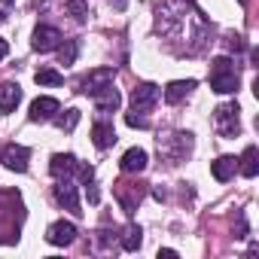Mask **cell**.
Masks as SVG:
<instances>
[{
  "mask_svg": "<svg viewBox=\"0 0 259 259\" xmlns=\"http://www.w3.org/2000/svg\"><path fill=\"white\" fill-rule=\"evenodd\" d=\"M119 244H122V250H128V253H132V250H138L141 244H144V232H141V226H125L122 229V238H119Z\"/></svg>",
  "mask_w": 259,
  "mask_h": 259,
  "instance_id": "19",
  "label": "cell"
},
{
  "mask_svg": "<svg viewBox=\"0 0 259 259\" xmlns=\"http://www.w3.org/2000/svg\"><path fill=\"white\" fill-rule=\"evenodd\" d=\"M34 79H37L40 85H61V82H64V76H61L58 70H52V67L37 70V73H34Z\"/></svg>",
  "mask_w": 259,
  "mask_h": 259,
  "instance_id": "23",
  "label": "cell"
},
{
  "mask_svg": "<svg viewBox=\"0 0 259 259\" xmlns=\"http://www.w3.org/2000/svg\"><path fill=\"white\" fill-rule=\"evenodd\" d=\"M61 110V104L55 101V98H49V95H43V98H37V101H31V122H49L55 113Z\"/></svg>",
  "mask_w": 259,
  "mask_h": 259,
  "instance_id": "11",
  "label": "cell"
},
{
  "mask_svg": "<svg viewBox=\"0 0 259 259\" xmlns=\"http://www.w3.org/2000/svg\"><path fill=\"white\" fill-rule=\"evenodd\" d=\"M144 195H147V183H128V180H122V183L116 186V201L122 204V210H125L128 217L138 210V204H141Z\"/></svg>",
  "mask_w": 259,
  "mask_h": 259,
  "instance_id": "4",
  "label": "cell"
},
{
  "mask_svg": "<svg viewBox=\"0 0 259 259\" xmlns=\"http://www.w3.org/2000/svg\"><path fill=\"white\" fill-rule=\"evenodd\" d=\"M238 171V159L235 156H220L217 162H210V174L220 180V183H229Z\"/></svg>",
  "mask_w": 259,
  "mask_h": 259,
  "instance_id": "17",
  "label": "cell"
},
{
  "mask_svg": "<svg viewBox=\"0 0 259 259\" xmlns=\"http://www.w3.org/2000/svg\"><path fill=\"white\" fill-rule=\"evenodd\" d=\"M192 89H195V79H174V82H168V89H165V101H168V104H180Z\"/></svg>",
  "mask_w": 259,
  "mask_h": 259,
  "instance_id": "18",
  "label": "cell"
},
{
  "mask_svg": "<svg viewBox=\"0 0 259 259\" xmlns=\"http://www.w3.org/2000/svg\"><path fill=\"white\" fill-rule=\"evenodd\" d=\"M147 162H150L147 150H141V147H132V150H125V156H122L119 168H122L125 174H141V171L147 168Z\"/></svg>",
  "mask_w": 259,
  "mask_h": 259,
  "instance_id": "13",
  "label": "cell"
},
{
  "mask_svg": "<svg viewBox=\"0 0 259 259\" xmlns=\"http://www.w3.org/2000/svg\"><path fill=\"white\" fill-rule=\"evenodd\" d=\"M61 40H64V37H61V31H58V28L40 25V28L34 31L31 46H34V52H52V49H58V43H61Z\"/></svg>",
  "mask_w": 259,
  "mask_h": 259,
  "instance_id": "9",
  "label": "cell"
},
{
  "mask_svg": "<svg viewBox=\"0 0 259 259\" xmlns=\"http://www.w3.org/2000/svg\"><path fill=\"white\" fill-rule=\"evenodd\" d=\"M125 122L132 125V128H150V119H144V116H135V113H125Z\"/></svg>",
  "mask_w": 259,
  "mask_h": 259,
  "instance_id": "25",
  "label": "cell"
},
{
  "mask_svg": "<svg viewBox=\"0 0 259 259\" xmlns=\"http://www.w3.org/2000/svg\"><path fill=\"white\" fill-rule=\"evenodd\" d=\"M79 119H82V113H79V110H73V107H70V110H64V113L58 110V113L52 116V122L61 128V132H73V128L79 125Z\"/></svg>",
  "mask_w": 259,
  "mask_h": 259,
  "instance_id": "21",
  "label": "cell"
},
{
  "mask_svg": "<svg viewBox=\"0 0 259 259\" xmlns=\"http://www.w3.org/2000/svg\"><path fill=\"white\" fill-rule=\"evenodd\" d=\"M28 159H31V150H25V147H19V144H10V147L4 150V165H7L10 171H16V174H25V171H28Z\"/></svg>",
  "mask_w": 259,
  "mask_h": 259,
  "instance_id": "12",
  "label": "cell"
},
{
  "mask_svg": "<svg viewBox=\"0 0 259 259\" xmlns=\"http://www.w3.org/2000/svg\"><path fill=\"white\" fill-rule=\"evenodd\" d=\"M229 46H232L235 52H244V49H247V43H244L241 37H229Z\"/></svg>",
  "mask_w": 259,
  "mask_h": 259,
  "instance_id": "26",
  "label": "cell"
},
{
  "mask_svg": "<svg viewBox=\"0 0 259 259\" xmlns=\"http://www.w3.org/2000/svg\"><path fill=\"white\" fill-rule=\"evenodd\" d=\"M241 4H247V0H241Z\"/></svg>",
  "mask_w": 259,
  "mask_h": 259,
  "instance_id": "32",
  "label": "cell"
},
{
  "mask_svg": "<svg viewBox=\"0 0 259 259\" xmlns=\"http://www.w3.org/2000/svg\"><path fill=\"white\" fill-rule=\"evenodd\" d=\"M64 10H67V16H73L76 22H85V19H89V0H67Z\"/></svg>",
  "mask_w": 259,
  "mask_h": 259,
  "instance_id": "22",
  "label": "cell"
},
{
  "mask_svg": "<svg viewBox=\"0 0 259 259\" xmlns=\"http://www.w3.org/2000/svg\"><path fill=\"white\" fill-rule=\"evenodd\" d=\"M159 153H165L171 159V165H180L192 153V135L189 132H177V135H168L165 141L159 138Z\"/></svg>",
  "mask_w": 259,
  "mask_h": 259,
  "instance_id": "3",
  "label": "cell"
},
{
  "mask_svg": "<svg viewBox=\"0 0 259 259\" xmlns=\"http://www.w3.org/2000/svg\"><path fill=\"white\" fill-rule=\"evenodd\" d=\"M238 162H241L238 168H241L244 177H256V174H259V153H256V147H247Z\"/></svg>",
  "mask_w": 259,
  "mask_h": 259,
  "instance_id": "20",
  "label": "cell"
},
{
  "mask_svg": "<svg viewBox=\"0 0 259 259\" xmlns=\"http://www.w3.org/2000/svg\"><path fill=\"white\" fill-rule=\"evenodd\" d=\"M46 241H49L52 247H67V244L76 241V226L67 223V220H58V223H52V226L46 229Z\"/></svg>",
  "mask_w": 259,
  "mask_h": 259,
  "instance_id": "8",
  "label": "cell"
},
{
  "mask_svg": "<svg viewBox=\"0 0 259 259\" xmlns=\"http://www.w3.org/2000/svg\"><path fill=\"white\" fill-rule=\"evenodd\" d=\"M110 4H116V10H125V4H128V0H110Z\"/></svg>",
  "mask_w": 259,
  "mask_h": 259,
  "instance_id": "30",
  "label": "cell"
},
{
  "mask_svg": "<svg viewBox=\"0 0 259 259\" xmlns=\"http://www.w3.org/2000/svg\"><path fill=\"white\" fill-rule=\"evenodd\" d=\"M95 98V110L98 113H113V110H119V104H122V95L113 89V82L110 85H104L98 95H92Z\"/></svg>",
  "mask_w": 259,
  "mask_h": 259,
  "instance_id": "15",
  "label": "cell"
},
{
  "mask_svg": "<svg viewBox=\"0 0 259 259\" xmlns=\"http://www.w3.org/2000/svg\"><path fill=\"white\" fill-rule=\"evenodd\" d=\"M7 52H10V43H7V40H0V61L7 58Z\"/></svg>",
  "mask_w": 259,
  "mask_h": 259,
  "instance_id": "28",
  "label": "cell"
},
{
  "mask_svg": "<svg viewBox=\"0 0 259 259\" xmlns=\"http://www.w3.org/2000/svg\"><path fill=\"white\" fill-rule=\"evenodd\" d=\"M58 58H61V64H73L76 61V40L58 43Z\"/></svg>",
  "mask_w": 259,
  "mask_h": 259,
  "instance_id": "24",
  "label": "cell"
},
{
  "mask_svg": "<svg viewBox=\"0 0 259 259\" xmlns=\"http://www.w3.org/2000/svg\"><path fill=\"white\" fill-rule=\"evenodd\" d=\"M156 101H159V85H153V82H141V85L132 92V113L147 119V113L156 107Z\"/></svg>",
  "mask_w": 259,
  "mask_h": 259,
  "instance_id": "5",
  "label": "cell"
},
{
  "mask_svg": "<svg viewBox=\"0 0 259 259\" xmlns=\"http://www.w3.org/2000/svg\"><path fill=\"white\" fill-rule=\"evenodd\" d=\"M52 195H55V201L64 207V210H70L73 217H79L82 213V204H79V195H76V183L67 177V180H58V186L52 189Z\"/></svg>",
  "mask_w": 259,
  "mask_h": 259,
  "instance_id": "6",
  "label": "cell"
},
{
  "mask_svg": "<svg viewBox=\"0 0 259 259\" xmlns=\"http://www.w3.org/2000/svg\"><path fill=\"white\" fill-rule=\"evenodd\" d=\"M113 82V67H95V70H89L82 79H79V92L82 95H98L104 85H110Z\"/></svg>",
  "mask_w": 259,
  "mask_h": 259,
  "instance_id": "7",
  "label": "cell"
},
{
  "mask_svg": "<svg viewBox=\"0 0 259 259\" xmlns=\"http://www.w3.org/2000/svg\"><path fill=\"white\" fill-rule=\"evenodd\" d=\"M0 4H7V7H10V4H16V0H0Z\"/></svg>",
  "mask_w": 259,
  "mask_h": 259,
  "instance_id": "31",
  "label": "cell"
},
{
  "mask_svg": "<svg viewBox=\"0 0 259 259\" xmlns=\"http://www.w3.org/2000/svg\"><path fill=\"white\" fill-rule=\"evenodd\" d=\"M85 192H89V201H92V204H98V198H101V195H98L95 183H85Z\"/></svg>",
  "mask_w": 259,
  "mask_h": 259,
  "instance_id": "27",
  "label": "cell"
},
{
  "mask_svg": "<svg viewBox=\"0 0 259 259\" xmlns=\"http://www.w3.org/2000/svg\"><path fill=\"white\" fill-rule=\"evenodd\" d=\"M238 113H241V107L235 101L220 104L213 110V128H217L223 138H238L241 135V119H238Z\"/></svg>",
  "mask_w": 259,
  "mask_h": 259,
  "instance_id": "2",
  "label": "cell"
},
{
  "mask_svg": "<svg viewBox=\"0 0 259 259\" xmlns=\"http://www.w3.org/2000/svg\"><path fill=\"white\" fill-rule=\"evenodd\" d=\"M159 256H165V259H174V256H177V250H171V247H165V250H159Z\"/></svg>",
  "mask_w": 259,
  "mask_h": 259,
  "instance_id": "29",
  "label": "cell"
},
{
  "mask_svg": "<svg viewBox=\"0 0 259 259\" xmlns=\"http://www.w3.org/2000/svg\"><path fill=\"white\" fill-rule=\"evenodd\" d=\"M92 144L98 147V150H110L113 144H116V128H113V122H95L92 125Z\"/></svg>",
  "mask_w": 259,
  "mask_h": 259,
  "instance_id": "14",
  "label": "cell"
},
{
  "mask_svg": "<svg viewBox=\"0 0 259 259\" xmlns=\"http://www.w3.org/2000/svg\"><path fill=\"white\" fill-rule=\"evenodd\" d=\"M76 168H79V162H76V156H70V153H55L52 162H49V171H52L55 180H67V177H73Z\"/></svg>",
  "mask_w": 259,
  "mask_h": 259,
  "instance_id": "10",
  "label": "cell"
},
{
  "mask_svg": "<svg viewBox=\"0 0 259 259\" xmlns=\"http://www.w3.org/2000/svg\"><path fill=\"white\" fill-rule=\"evenodd\" d=\"M19 104H22V85L19 82H4L0 85V110L13 113Z\"/></svg>",
  "mask_w": 259,
  "mask_h": 259,
  "instance_id": "16",
  "label": "cell"
},
{
  "mask_svg": "<svg viewBox=\"0 0 259 259\" xmlns=\"http://www.w3.org/2000/svg\"><path fill=\"white\" fill-rule=\"evenodd\" d=\"M210 89L220 95H232L238 92V67L229 55H220L210 61Z\"/></svg>",
  "mask_w": 259,
  "mask_h": 259,
  "instance_id": "1",
  "label": "cell"
}]
</instances>
